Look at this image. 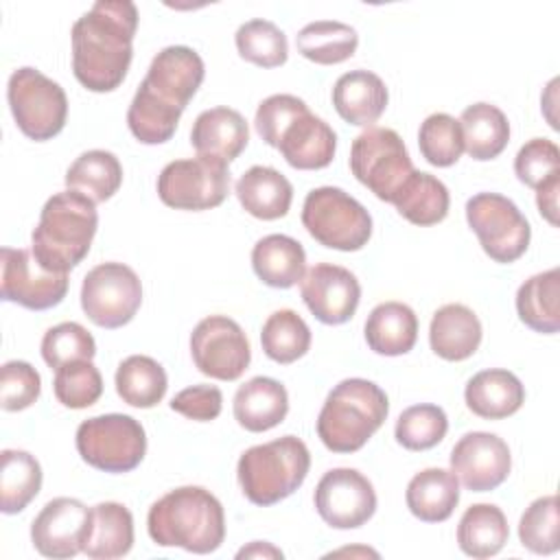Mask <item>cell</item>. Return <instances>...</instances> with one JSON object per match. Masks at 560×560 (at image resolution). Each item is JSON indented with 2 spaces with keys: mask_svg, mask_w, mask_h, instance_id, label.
I'll use <instances>...</instances> for the list:
<instances>
[{
  "mask_svg": "<svg viewBox=\"0 0 560 560\" xmlns=\"http://www.w3.org/2000/svg\"><path fill=\"white\" fill-rule=\"evenodd\" d=\"M138 9L129 0H101L72 26V72L92 92L116 90L131 66Z\"/></svg>",
  "mask_w": 560,
  "mask_h": 560,
  "instance_id": "1",
  "label": "cell"
},
{
  "mask_svg": "<svg viewBox=\"0 0 560 560\" xmlns=\"http://www.w3.org/2000/svg\"><path fill=\"white\" fill-rule=\"evenodd\" d=\"M147 529L151 540L160 547L210 553L217 551L225 538L223 505L201 486H182L151 505Z\"/></svg>",
  "mask_w": 560,
  "mask_h": 560,
  "instance_id": "2",
  "label": "cell"
},
{
  "mask_svg": "<svg viewBox=\"0 0 560 560\" xmlns=\"http://www.w3.org/2000/svg\"><path fill=\"white\" fill-rule=\"evenodd\" d=\"M96 228V203L77 190H63L44 203L31 249L46 269L68 273L88 256Z\"/></svg>",
  "mask_w": 560,
  "mask_h": 560,
  "instance_id": "3",
  "label": "cell"
},
{
  "mask_svg": "<svg viewBox=\"0 0 560 560\" xmlns=\"http://www.w3.org/2000/svg\"><path fill=\"white\" fill-rule=\"evenodd\" d=\"M387 394L368 378H343L324 400L317 416V435L332 453L359 451L385 422Z\"/></svg>",
  "mask_w": 560,
  "mask_h": 560,
  "instance_id": "4",
  "label": "cell"
},
{
  "mask_svg": "<svg viewBox=\"0 0 560 560\" xmlns=\"http://www.w3.org/2000/svg\"><path fill=\"white\" fill-rule=\"evenodd\" d=\"M311 453L295 435L256 444L247 448L236 464V477L243 494L254 505H273L291 497L306 479Z\"/></svg>",
  "mask_w": 560,
  "mask_h": 560,
  "instance_id": "5",
  "label": "cell"
},
{
  "mask_svg": "<svg viewBox=\"0 0 560 560\" xmlns=\"http://www.w3.org/2000/svg\"><path fill=\"white\" fill-rule=\"evenodd\" d=\"M302 223L319 245L339 252H357L372 236L370 212L337 186H319L306 195Z\"/></svg>",
  "mask_w": 560,
  "mask_h": 560,
  "instance_id": "6",
  "label": "cell"
},
{
  "mask_svg": "<svg viewBox=\"0 0 560 560\" xmlns=\"http://www.w3.org/2000/svg\"><path fill=\"white\" fill-rule=\"evenodd\" d=\"M74 442L81 459L103 472H129L147 453V433L127 413H103L83 420Z\"/></svg>",
  "mask_w": 560,
  "mask_h": 560,
  "instance_id": "7",
  "label": "cell"
},
{
  "mask_svg": "<svg viewBox=\"0 0 560 560\" xmlns=\"http://www.w3.org/2000/svg\"><path fill=\"white\" fill-rule=\"evenodd\" d=\"M7 101L20 131L35 142L55 138L66 125V92L37 68L24 66L9 77Z\"/></svg>",
  "mask_w": 560,
  "mask_h": 560,
  "instance_id": "8",
  "label": "cell"
},
{
  "mask_svg": "<svg viewBox=\"0 0 560 560\" xmlns=\"http://www.w3.org/2000/svg\"><path fill=\"white\" fill-rule=\"evenodd\" d=\"M350 171L381 201L392 203L416 168L394 129L368 127L352 142Z\"/></svg>",
  "mask_w": 560,
  "mask_h": 560,
  "instance_id": "9",
  "label": "cell"
},
{
  "mask_svg": "<svg viewBox=\"0 0 560 560\" xmlns=\"http://www.w3.org/2000/svg\"><path fill=\"white\" fill-rule=\"evenodd\" d=\"M466 221L494 262H514L529 245L532 228L516 203L499 192H477L466 201Z\"/></svg>",
  "mask_w": 560,
  "mask_h": 560,
  "instance_id": "10",
  "label": "cell"
},
{
  "mask_svg": "<svg viewBox=\"0 0 560 560\" xmlns=\"http://www.w3.org/2000/svg\"><path fill=\"white\" fill-rule=\"evenodd\" d=\"M230 190L228 162L188 158L168 162L158 175V197L175 210H210L223 203Z\"/></svg>",
  "mask_w": 560,
  "mask_h": 560,
  "instance_id": "11",
  "label": "cell"
},
{
  "mask_svg": "<svg viewBox=\"0 0 560 560\" xmlns=\"http://www.w3.org/2000/svg\"><path fill=\"white\" fill-rule=\"evenodd\" d=\"M142 304L138 273L122 262L92 267L81 284V308L101 328H120L133 319Z\"/></svg>",
  "mask_w": 560,
  "mask_h": 560,
  "instance_id": "12",
  "label": "cell"
},
{
  "mask_svg": "<svg viewBox=\"0 0 560 560\" xmlns=\"http://www.w3.org/2000/svg\"><path fill=\"white\" fill-rule=\"evenodd\" d=\"M190 354L197 370L217 381H236L252 361L243 328L225 317H203L190 332Z\"/></svg>",
  "mask_w": 560,
  "mask_h": 560,
  "instance_id": "13",
  "label": "cell"
},
{
  "mask_svg": "<svg viewBox=\"0 0 560 560\" xmlns=\"http://www.w3.org/2000/svg\"><path fill=\"white\" fill-rule=\"evenodd\" d=\"M0 295L31 311L57 306L68 293V273L46 269L33 249L2 247L0 252Z\"/></svg>",
  "mask_w": 560,
  "mask_h": 560,
  "instance_id": "14",
  "label": "cell"
},
{
  "mask_svg": "<svg viewBox=\"0 0 560 560\" xmlns=\"http://www.w3.org/2000/svg\"><path fill=\"white\" fill-rule=\"evenodd\" d=\"M203 74L206 66L197 50L188 46H166L153 57L138 92L171 112L184 114Z\"/></svg>",
  "mask_w": 560,
  "mask_h": 560,
  "instance_id": "15",
  "label": "cell"
},
{
  "mask_svg": "<svg viewBox=\"0 0 560 560\" xmlns=\"http://www.w3.org/2000/svg\"><path fill=\"white\" fill-rule=\"evenodd\" d=\"M317 514L335 529H354L376 512V492L365 475L354 468L324 472L313 494Z\"/></svg>",
  "mask_w": 560,
  "mask_h": 560,
  "instance_id": "16",
  "label": "cell"
},
{
  "mask_svg": "<svg viewBox=\"0 0 560 560\" xmlns=\"http://www.w3.org/2000/svg\"><path fill=\"white\" fill-rule=\"evenodd\" d=\"M90 523L92 508L79 499L57 497L48 501L31 523L33 547L46 558H72L83 551Z\"/></svg>",
  "mask_w": 560,
  "mask_h": 560,
  "instance_id": "17",
  "label": "cell"
},
{
  "mask_svg": "<svg viewBox=\"0 0 560 560\" xmlns=\"http://www.w3.org/2000/svg\"><path fill=\"white\" fill-rule=\"evenodd\" d=\"M512 468L508 444L488 431H470L451 451V470L470 492L499 488Z\"/></svg>",
  "mask_w": 560,
  "mask_h": 560,
  "instance_id": "18",
  "label": "cell"
},
{
  "mask_svg": "<svg viewBox=\"0 0 560 560\" xmlns=\"http://www.w3.org/2000/svg\"><path fill=\"white\" fill-rule=\"evenodd\" d=\"M300 293L308 311L322 324H346L359 306L361 284L357 276L339 265L319 262L300 280Z\"/></svg>",
  "mask_w": 560,
  "mask_h": 560,
  "instance_id": "19",
  "label": "cell"
},
{
  "mask_svg": "<svg viewBox=\"0 0 560 560\" xmlns=\"http://www.w3.org/2000/svg\"><path fill=\"white\" fill-rule=\"evenodd\" d=\"M276 149L298 171H317L332 162L337 136L332 127L304 107L280 131Z\"/></svg>",
  "mask_w": 560,
  "mask_h": 560,
  "instance_id": "20",
  "label": "cell"
},
{
  "mask_svg": "<svg viewBox=\"0 0 560 560\" xmlns=\"http://www.w3.org/2000/svg\"><path fill=\"white\" fill-rule=\"evenodd\" d=\"M247 140V120L232 107H212L201 112L190 129V144L197 155L217 158L228 164L245 151Z\"/></svg>",
  "mask_w": 560,
  "mask_h": 560,
  "instance_id": "21",
  "label": "cell"
},
{
  "mask_svg": "<svg viewBox=\"0 0 560 560\" xmlns=\"http://www.w3.org/2000/svg\"><path fill=\"white\" fill-rule=\"evenodd\" d=\"M389 101L383 79L370 70H350L335 81L332 105L337 114L357 127H372Z\"/></svg>",
  "mask_w": 560,
  "mask_h": 560,
  "instance_id": "22",
  "label": "cell"
},
{
  "mask_svg": "<svg viewBox=\"0 0 560 560\" xmlns=\"http://www.w3.org/2000/svg\"><path fill=\"white\" fill-rule=\"evenodd\" d=\"M234 418L252 433L278 427L289 413V394L284 385L269 376H254L234 394Z\"/></svg>",
  "mask_w": 560,
  "mask_h": 560,
  "instance_id": "23",
  "label": "cell"
},
{
  "mask_svg": "<svg viewBox=\"0 0 560 560\" xmlns=\"http://www.w3.org/2000/svg\"><path fill=\"white\" fill-rule=\"evenodd\" d=\"M466 407L483 420H501L521 409L525 402L523 383L508 370H481L464 389Z\"/></svg>",
  "mask_w": 560,
  "mask_h": 560,
  "instance_id": "24",
  "label": "cell"
},
{
  "mask_svg": "<svg viewBox=\"0 0 560 560\" xmlns=\"http://www.w3.org/2000/svg\"><path fill=\"white\" fill-rule=\"evenodd\" d=\"M431 350L446 361H464L472 357L481 343V322L464 304H444L431 317Z\"/></svg>",
  "mask_w": 560,
  "mask_h": 560,
  "instance_id": "25",
  "label": "cell"
},
{
  "mask_svg": "<svg viewBox=\"0 0 560 560\" xmlns=\"http://www.w3.org/2000/svg\"><path fill=\"white\" fill-rule=\"evenodd\" d=\"M234 192L245 208L256 219L273 221L289 212L293 199L291 182L271 166H252L247 168L236 186Z\"/></svg>",
  "mask_w": 560,
  "mask_h": 560,
  "instance_id": "26",
  "label": "cell"
},
{
  "mask_svg": "<svg viewBox=\"0 0 560 560\" xmlns=\"http://www.w3.org/2000/svg\"><path fill=\"white\" fill-rule=\"evenodd\" d=\"M254 273L273 289H289L306 273V254L300 241L287 234L262 236L252 249Z\"/></svg>",
  "mask_w": 560,
  "mask_h": 560,
  "instance_id": "27",
  "label": "cell"
},
{
  "mask_svg": "<svg viewBox=\"0 0 560 560\" xmlns=\"http://www.w3.org/2000/svg\"><path fill=\"white\" fill-rule=\"evenodd\" d=\"M405 501L416 518L424 523H442L459 503V479L453 470L424 468L407 483Z\"/></svg>",
  "mask_w": 560,
  "mask_h": 560,
  "instance_id": "28",
  "label": "cell"
},
{
  "mask_svg": "<svg viewBox=\"0 0 560 560\" xmlns=\"http://www.w3.org/2000/svg\"><path fill=\"white\" fill-rule=\"evenodd\" d=\"M418 339V317L402 302H383L365 319V341L383 357L407 354Z\"/></svg>",
  "mask_w": 560,
  "mask_h": 560,
  "instance_id": "29",
  "label": "cell"
},
{
  "mask_svg": "<svg viewBox=\"0 0 560 560\" xmlns=\"http://www.w3.org/2000/svg\"><path fill=\"white\" fill-rule=\"evenodd\" d=\"M133 547V516L116 501H103L92 508L90 534L83 542V553L94 560L122 558Z\"/></svg>",
  "mask_w": 560,
  "mask_h": 560,
  "instance_id": "30",
  "label": "cell"
},
{
  "mask_svg": "<svg viewBox=\"0 0 560 560\" xmlns=\"http://www.w3.org/2000/svg\"><path fill=\"white\" fill-rule=\"evenodd\" d=\"M466 153L477 162L494 160L510 140L508 116L490 103H472L459 116Z\"/></svg>",
  "mask_w": 560,
  "mask_h": 560,
  "instance_id": "31",
  "label": "cell"
},
{
  "mask_svg": "<svg viewBox=\"0 0 560 560\" xmlns=\"http://www.w3.org/2000/svg\"><path fill=\"white\" fill-rule=\"evenodd\" d=\"M516 313L521 322L542 335L560 328V269L536 273L516 291Z\"/></svg>",
  "mask_w": 560,
  "mask_h": 560,
  "instance_id": "32",
  "label": "cell"
},
{
  "mask_svg": "<svg viewBox=\"0 0 560 560\" xmlns=\"http://www.w3.org/2000/svg\"><path fill=\"white\" fill-rule=\"evenodd\" d=\"M510 527L501 508L475 503L466 508L457 525V545L470 558L497 556L508 542Z\"/></svg>",
  "mask_w": 560,
  "mask_h": 560,
  "instance_id": "33",
  "label": "cell"
},
{
  "mask_svg": "<svg viewBox=\"0 0 560 560\" xmlns=\"http://www.w3.org/2000/svg\"><path fill=\"white\" fill-rule=\"evenodd\" d=\"M122 184V166L112 151L92 149L81 153L66 171L68 190H77L90 197L94 203H103L118 192Z\"/></svg>",
  "mask_w": 560,
  "mask_h": 560,
  "instance_id": "34",
  "label": "cell"
},
{
  "mask_svg": "<svg viewBox=\"0 0 560 560\" xmlns=\"http://www.w3.org/2000/svg\"><path fill=\"white\" fill-rule=\"evenodd\" d=\"M400 217L413 225H435L448 214V188L424 171H413L392 201Z\"/></svg>",
  "mask_w": 560,
  "mask_h": 560,
  "instance_id": "35",
  "label": "cell"
},
{
  "mask_svg": "<svg viewBox=\"0 0 560 560\" xmlns=\"http://www.w3.org/2000/svg\"><path fill=\"white\" fill-rule=\"evenodd\" d=\"M298 52L319 66H335L350 59L359 46V35L350 24L317 20L295 35Z\"/></svg>",
  "mask_w": 560,
  "mask_h": 560,
  "instance_id": "36",
  "label": "cell"
},
{
  "mask_svg": "<svg viewBox=\"0 0 560 560\" xmlns=\"http://www.w3.org/2000/svg\"><path fill=\"white\" fill-rule=\"evenodd\" d=\"M42 488V466L20 448L0 453V510L4 514L22 512Z\"/></svg>",
  "mask_w": 560,
  "mask_h": 560,
  "instance_id": "37",
  "label": "cell"
},
{
  "mask_svg": "<svg viewBox=\"0 0 560 560\" xmlns=\"http://www.w3.org/2000/svg\"><path fill=\"white\" fill-rule=\"evenodd\" d=\"M114 381L122 402L138 409L155 407L168 387L164 368L147 354H131L120 361Z\"/></svg>",
  "mask_w": 560,
  "mask_h": 560,
  "instance_id": "38",
  "label": "cell"
},
{
  "mask_svg": "<svg viewBox=\"0 0 560 560\" xmlns=\"http://www.w3.org/2000/svg\"><path fill=\"white\" fill-rule=\"evenodd\" d=\"M265 354L276 363H293L311 348V328L291 308H280L267 317L260 330Z\"/></svg>",
  "mask_w": 560,
  "mask_h": 560,
  "instance_id": "39",
  "label": "cell"
},
{
  "mask_svg": "<svg viewBox=\"0 0 560 560\" xmlns=\"http://www.w3.org/2000/svg\"><path fill=\"white\" fill-rule=\"evenodd\" d=\"M238 55L260 68H278L289 57L287 35L269 20H249L238 26L236 35Z\"/></svg>",
  "mask_w": 560,
  "mask_h": 560,
  "instance_id": "40",
  "label": "cell"
},
{
  "mask_svg": "<svg viewBox=\"0 0 560 560\" xmlns=\"http://www.w3.org/2000/svg\"><path fill=\"white\" fill-rule=\"evenodd\" d=\"M448 431V418L438 405L407 407L396 420V442L407 451H427L444 440Z\"/></svg>",
  "mask_w": 560,
  "mask_h": 560,
  "instance_id": "41",
  "label": "cell"
},
{
  "mask_svg": "<svg viewBox=\"0 0 560 560\" xmlns=\"http://www.w3.org/2000/svg\"><path fill=\"white\" fill-rule=\"evenodd\" d=\"M418 147L422 158L433 166L444 168L455 164L464 151L459 122L444 112L427 116L418 131Z\"/></svg>",
  "mask_w": 560,
  "mask_h": 560,
  "instance_id": "42",
  "label": "cell"
},
{
  "mask_svg": "<svg viewBox=\"0 0 560 560\" xmlns=\"http://www.w3.org/2000/svg\"><path fill=\"white\" fill-rule=\"evenodd\" d=\"M558 527H560V516H558V497L547 494L529 503V508L523 512L518 521V538L525 549L532 553H556L560 542H558Z\"/></svg>",
  "mask_w": 560,
  "mask_h": 560,
  "instance_id": "43",
  "label": "cell"
},
{
  "mask_svg": "<svg viewBox=\"0 0 560 560\" xmlns=\"http://www.w3.org/2000/svg\"><path fill=\"white\" fill-rule=\"evenodd\" d=\"M57 400L68 409L92 407L103 394V376L92 361H72L55 372Z\"/></svg>",
  "mask_w": 560,
  "mask_h": 560,
  "instance_id": "44",
  "label": "cell"
},
{
  "mask_svg": "<svg viewBox=\"0 0 560 560\" xmlns=\"http://www.w3.org/2000/svg\"><path fill=\"white\" fill-rule=\"evenodd\" d=\"M94 354V337L77 322H61L44 332L42 357L55 370L72 361H92Z\"/></svg>",
  "mask_w": 560,
  "mask_h": 560,
  "instance_id": "45",
  "label": "cell"
},
{
  "mask_svg": "<svg viewBox=\"0 0 560 560\" xmlns=\"http://www.w3.org/2000/svg\"><path fill=\"white\" fill-rule=\"evenodd\" d=\"M179 116L182 114L153 103L149 96L136 90V96L127 109V125L133 138L142 144H162L173 138Z\"/></svg>",
  "mask_w": 560,
  "mask_h": 560,
  "instance_id": "46",
  "label": "cell"
},
{
  "mask_svg": "<svg viewBox=\"0 0 560 560\" xmlns=\"http://www.w3.org/2000/svg\"><path fill=\"white\" fill-rule=\"evenodd\" d=\"M514 173L518 182L529 188H538L549 177L560 173V151L556 142L547 138H532L525 142L514 158Z\"/></svg>",
  "mask_w": 560,
  "mask_h": 560,
  "instance_id": "47",
  "label": "cell"
},
{
  "mask_svg": "<svg viewBox=\"0 0 560 560\" xmlns=\"http://www.w3.org/2000/svg\"><path fill=\"white\" fill-rule=\"evenodd\" d=\"M42 392L37 370L26 361H7L0 370V405L4 411L31 407Z\"/></svg>",
  "mask_w": 560,
  "mask_h": 560,
  "instance_id": "48",
  "label": "cell"
},
{
  "mask_svg": "<svg viewBox=\"0 0 560 560\" xmlns=\"http://www.w3.org/2000/svg\"><path fill=\"white\" fill-rule=\"evenodd\" d=\"M304 107H308L302 98L293 96V94H271L267 96L258 109H256V118H254V125H256V131L258 136L276 149V142H278V136L280 131L287 127V122L300 114Z\"/></svg>",
  "mask_w": 560,
  "mask_h": 560,
  "instance_id": "49",
  "label": "cell"
},
{
  "mask_svg": "<svg viewBox=\"0 0 560 560\" xmlns=\"http://www.w3.org/2000/svg\"><path fill=\"white\" fill-rule=\"evenodd\" d=\"M223 394L217 385H192L173 396L171 409L188 420L210 422L221 413Z\"/></svg>",
  "mask_w": 560,
  "mask_h": 560,
  "instance_id": "50",
  "label": "cell"
},
{
  "mask_svg": "<svg viewBox=\"0 0 560 560\" xmlns=\"http://www.w3.org/2000/svg\"><path fill=\"white\" fill-rule=\"evenodd\" d=\"M558 190H560V173L549 177L545 184L536 188V206L538 212L551 223L558 225Z\"/></svg>",
  "mask_w": 560,
  "mask_h": 560,
  "instance_id": "51",
  "label": "cell"
},
{
  "mask_svg": "<svg viewBox=\"0 0 560 560\" xmlns=\"http://www.w3.org/2000/svg\"><path fill=\"white\" fill-rule=\"evenodd\" d=\"M236 558H282V551L276 549V547L269 545V542L256 540V542H252L249 547H243V549L236 553Z\"/></svg>",
  "mask_w": 560,
  "mask_h": 560,
  "instance_id": "52",
  "label": "cell"
}]
</instances>
